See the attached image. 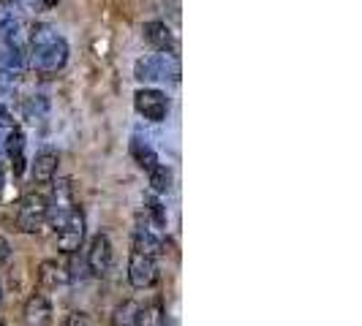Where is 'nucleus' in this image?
I'll use <instances>...</instances> for the list:
<instances>
[{"label":"nucleus","mask_w":362,"mask_h":326,"mask_svg":"<svg viewBox=\"0 0 362 326\" xmlns=\"http://www.w3.org/2000/svg\"><path fill=\"white\" fill-rule=\"evenodd\" d=\"M112 258H115L112 242H109L107 234L98 231V234L90 239V248H88V267H90V272L95 277H104V274L112 270Z\"/></svg>","instance_id":"7"},{"label":"nucleus","mask_w":362,"mask_h":326,"mask_svg":"<svg viewBox=\"0 0 362 326\" xmlns=\"http://www.w3.org/2000/svg\"><path fill=\"white\" fill-rule=\"evenodd\" d=\"M145 204H147V212L153 215V223H156L158 229H163V226H166V212H163L161 201L156 199V196H147Z\"/></svg>","instance_id":"20"},{"label":"nucleus","mask_w":362,"mask_h":326,"mask_svg":"<svg viewBox=\"0 0 362 326\" xmlns=\"http://www.w3.org/2000/svg\"><path fill=\"white\" fill-rule=\"evenodd\" d=\"M0 188H3V169H0Z\"/></svg>","instance_id":"25"},{"label":"nucleus","mask_w":362,"mask_h":326,"mask_svg":"<svg viewBox=\"0 0 362 326\" xmlns=\"http://www.w3.org/2000/svg\"><path fill=\"white\" fill-rule=\"evenodd\" d=\"M128 280H131L134 289H139V291L150 289V286L158 280L156 258L139 253V250H131V258H128Z\"/></svg>","instance_id":"5"},{"label":"nucleus","mask_w":362,"mask_h":326,"mask_svg":"<svg viewBox=\"0 0 362 326\" xmlns=\"http://www.w3.org/2000/svg\"><path fill=\"white\" fill-rule=\"evenodd\" d=\"M134 76L139 82H161V79H177L180 66L172 54H147L142 60H136Z\"/></svg>","instance_id":"3"},{"label":"nucleus","mask_w":362,"mask_h":326,"mask_svg":"<svg viewBox=\"0 0 362 326\" xmlns=\"http://www.w3.org/2000/svg\"><path fill=\"white\" fill-rule=\"evenodd\" d=\"M38 280H41L44 286L54 289V286L69 283V280H71V274L63 270V267H57L54 261H44V264H41V272H38Z\"/></svg>","instance_id":"15"},{"label":"nucleus","mask_w":362,"mask_h":326,"mask_svg":"<svg viewBox=\"0 0 362 326\" xmlns=\"http://www.w3.org/2000/svg\"><path fill=\"white\" fill-rule=\"evenodd\" d=\"M131 155H134V161L139 163L145 171H150V169L158 163V155H156V150L147 145L145 139H139V136H134V139H131Z\"/></svg>","instance_id":"14"},{"label":"nucleus","mask_w":362,"mask_h":326,"mask_svg":"<svg viewBox=\"0 0 362 326\" xmlns=\"http://www.w3.org/2000/svg\"><path fill=\"white\" fill-rule=\"evenodd\" d=\"M0 3H11V0H0Z\"/></svg>","instance_id":"26"},{"label":"nucleus","mask_w":362,"mask_h":326,"mask_svg":"<svg viewBox=\"0 0 362 326\" xmlns=\"http://www.w3.org/2000/svg\"><path fill=\"white\" fill-rule=\"evenodd\" d=\"M0 299H3V291H0Z\"/></svg>","instance_id":"27"},{"label":"nucleus","mask_w":362,"mask_h":326,"mask_svg":"<svg viewBox=\"0 0 362 326\" xmlns=\"http://www.w3.org/2000/svg\"><path fill=\"white\" fill-rule=\"evenodd\" d=\"M136 302H123L120 308L112 313V326H134V318H136Z\"/></svg>","instance_id":"18"},{"label":"nucleus","mask_w":362,"mask_h":326,"mask_svg":"<svg viewBox=\"0 0 362 326\" xmlns=\"http://www.w3.org/2000/svg\"><path fill=\"white\" fill-rule=\"evenodd\" d=\"M147 174H150V185H153V191H156V193H166V191L172 188V171H169V166L156 163Z\"/></svg>","instance_id":"17"},{"label":"nucleus","mask_w":362,"mask_h":326,"mask_svg":"<svg viewBox=\"0 0 362 326\" xmlns=\"http://www.w3.org/2000/svg\"><path fill=\"white\" fill-rule=\"evenodd\" d=\"M30 174H33V182H38V185L52 182L54 174H57V152H52V150L38 152L36 161H33V169H30Z\"/></svg>","instance_id":"11"},{"label":"nucleus","mask_w":362,"mask_h":326,"mask_svg":"<svg viewBox=\"0 0 362 326\" xmlns=\"http://www.w3.org/2000/svg\"><path fill=\"white\" fill-rule=\"evenodd\" d=\"M8 255H11V245H8V242L0 236V267L8 261Z\"/></svg>","instance_id":"22"},{"label":"nucleus","mask_w":362,"mask_h":326,"mask_svg":"<svg viewBox=\"0 0 362 326\" xmlns=\"http://www.w3.org/2000/svg\"><path fill=\"white\" fill-rule=\"evenodd\" d=\"M66 326H93V321L85 315V313H71L69 321H66Z\"/></svg>","instance_id":"21"},{"label":"nucleus","mask_w":362,"mask_h":326,"mask_svg":"<svg viewBox=\"0 0 362 326\" xmlns=\"http://www.w3.org/2000/svg\"><path fill=\"white\" fill-rule=\"evenodd\" d=\"M22 326H52V305L44 294H33L22 310Z\"/></svg>","instance_id":"8"},{"label":"nucleus","mask_w":362,"mask_h":326,"mask_svg":"<svg viewBox=\"0 0 362 326\" xmlns=\"http://www.w3.org/2000/svg\"><path fill=\"white\" fill-rule=\"evenodd\" d=\"M0 41L6 49H22V22L11 11L0 14Z\"/></svg>","instance_id":"12"},{"label":"nucleus","mask_w":362,"mask_h":326,"mask_svg":"<svg viewBox=\"0 0 362 326\" xmlns=\"http://www.w3.org/2000/svg\"><path fill=\"white\" fill-rule=\"evenodd\" d=\"M134 250L150 255V258H158L161 250H163V245H161V239L153 234V231H147V229H136V231H134Z\"/></svg>","instance_id":"13"},{"label":"nucleus","mask_w":362,"mask_h":326,"mask_svg":"<svg viewBox=\"0 0 362 326\" xmlns=\"http://www.w3.org/2000/svg\"><path fill=\"white\" fill-rule=\"evenodd\" d=\"M134 107H136V111H139L145 120H150V123H161L163 117H166V111H169V98H166V92L145 87V90H136V95H134Z\"/></svg>","instance_id":"6"},{"label":"nucleus","mask_w":362,"mask_h":326,"mask_svg":"<svg viewBox=\"0 0 362 326\" xmlns=\"http://www.w3.org/2000/svg\"><path fill=\"white\" fill-rule=\"evenodd\" d=\"M69 60V44L52 25H36L30 36V63L41 73H57Z\"/></svg>","instance_id":"1"},{"label":"nucleus","mask_w":362,"mask_h":326,"mask_svg":"<svg viewBox=\"0 0 362 326\" xmlns=\"http://www.w3.org/2000/svg\"><path fill=\"white\" fill-rule=\"evenodd\" d=\"M3 150H6V155L14 161V174H22V171H25V133H22L19 128H14V126L8 128Z\"/></svg>","instance_id":"10"},{"label":"nucleus","mask_w":362,"mask_h":326,"mask_svg":"<svg viewBox=\"0 0 362 326\" xmlns=\"http://www.w3.org/2000/svg\"><path fill=\"white\" fill-rule=\"evenodd\" d=\"M54 234H57V250L60 253H76L82 239H85V215H82V210L74 207L71 212L63 217V223L54 229Z\"/></svg>","instance_id":"4"},{"label":"nucleus","mask_w":362,"mask_h":326,"mask_svg":"<svg viewBox=\"0 0 362 326\" xmlns=\"http://www.w3.org/2000/svg\"><path fill=\"white\" fill-rule=\"evenodd\" d=\"M142 36L145 41L153 47V49H158V52H169L172 47H175V38H172V30L166 28V22H145V28H142Z\"/></svg>","instance_id":"9"},{"label":"nucleus","mask_w":362,"mask_h":326,"mask_svg":"<svg viewBox=\"0 0 362 326\" xmlns=\"http://www.w3.org/2000/svg\"><path fill=\"white\" fill-rule=\"evenodd\" d=\"M47 210H49V201L44 199L41 193H25L17 201V210H14V223L22 234H38L47 223Z\"/></svg>","instance_id":"2"},{"label":"nucleus","mask_w":362,"mask_h":326,"mask_svg":"<svg viewBox=\"0 0 362 326\" xmlns=\"http://www.w3.org/2000/svg\"><path fill=\"white\" fill-rule=\"evenodd\" d=\"M163 310L158 302L153 305H145V308H136V318H134V326H163Z\"/></svg>","instance_id":"16"},{"label":"nucleus","mask_w":362,"mask_h":326,"mask_svg":"<svg viewBox=\"0 0 362 326\" xmlns=\"http://www.w3.org/2000/svg\"><path fill=\"white\" fill-rule=\"evenodd\" d=\"M11 123H14V120H11V114H8V111H6V109L0 107V126L11 128Z\"/></svg>","instance_id":"23"},{"label":"nucleus","mask_w":362,"mask_h":326,"mask_svg":"<svg viewBox=\"0 0 362 326\" xmlns=\"http://www.w3.org/2000/svg\"><path fill=\"white\" fill-rule=\"evenodd\" d=\"M22 111H25V117H28V120H33V123H36L38 117L47 111V101H44L41 95H36V98H28V101H25V107H22Z\"/></svg>","instance_id":"19"},{"label":"nucleus","mask_w":362,"mask_h":326,"mask_svg":"<svg viewBox=\"0 0 362 326\" xmlns=\"http://www.w3.org/2000/svg\"><path fill=\"white\" fill-rule=\"evenodd\" d=\"M57 3H60V0H44V6H47V8H49V6H57Z\"/></svg>","instance_id":"24"}]
</instances>
